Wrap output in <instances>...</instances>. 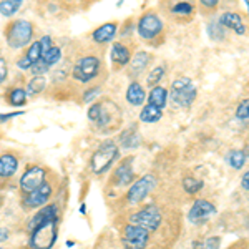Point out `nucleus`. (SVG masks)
Segmentation results:
<instances>
[{
  "mask_svg": "<svg viewBox=\"0 0 249 249\" xmlns=\"http://www.w3.org/2000/svg\"><path fill=\"white\" fill-rule=\"evenodd\" d=\"M32 249H52L58 238V208L47 204L29 221Z\"/></svg>",
  "mask_w": 249,
  "mask_h": 249,
  "instance_id": "f257e3e1",
  "label": "nucleus"
},
{
  "mask_svg": "<svg viewBox=\"0 0 249 249\" xmlns=\"http://www.w3.org/2000/svg\"><path fill=\"white\" fill-rule=\"evenodd\" d=\"M198 90H196L195 83L188 77H179L171 83V88L168 91V96L181 108H190L193 102L196 100Z\"/></svg>",
  "mask_w": 249,
  "mask_h": 249,
  "instance_id": "f03ea898",
  "label": "nucleus"
},
{
  "mask_svg": "<svg viewBox=\"0 0 249 249\" xmlns=\"http://www.w3.org/2000/svg\"><path fill=\"white\" fill-rule=\"evenodd\" d=\"M116 158H118V146L113 142L102 143L91 156V170L95 175H102L113 164Z\"/></svg>",
  "mask_w": 249,
  "mask_h": 249,
  "instance_id": "7ed1b4c3",
  "label": "nucleus"
},
{
  "mask_svg": "<svg viewBox=\"0 0 249 249\" xmlns=\"http://www.w3.org/2000/svg\"><path fill=\"white\" fill-rule=\"evenodd\" d=\"M32 37H34V27H32V23L29 20L20 18L9 27L7 43H9L10 48H22L29 45L32 42Z\"/></svg>",
  "mask_w": 249,
  "mask_h": 249,
  "instance_id": "20e7f679",
  "label": "nucleus"
},
{
  "mask_svg": "<svg viewBox=\"0 0 249 249\" xmlns=\"http://www.w3.org/2000/svg\"><path fill=\"white\" fill-rule=\"evenodd\" d=\"M130 224L143 228V230H146L148 232L155 231V230H158L160 224H161V211H160L158 206L150 204V206L133 213V214L130 216Z\"/></svg>",
  "mask_w": 249,
  "mask_h": 249,
  "instance_id": "39448f33",
  "label": "nucleus"
},
{
  "mask_svg": "<svg viewBox=\"0 0 249 249\" xmlns=\"http://www.w3.org/2000/svg\"><path fill=\"white\" fill-rule=\"evenodd\" d=\"M98 71H100V60L93 57V55H87V57L77 60L71 75H73V78L77 82L87 83L91 78H95L98 75Z\"/></svg>",
  "mask_w": 249,
  "mask_h": 249,
  "instance_id": "423d86ee",
  "label": "nucleus"
},
{
  "mask_svg": "<svg viewBox=\"0 0 249 249\" xmlns=\"http://www.w3.org/2000/svg\"><path fill=\"white\" fill-rule=\"evenodd\" d=\"M150 239V232L135 224H128L123 230L122 244L124 249H144Z\"/></svg>",
  "mask_w": 249,
  "mask_h": 249,
  "instance_id": "0eeeda50",
  "label": "nucleus"
},
{
  "mask_svg": "<svg viewBox=\"0 0 249 249\" xmlns=\"http://www.w3.org/2000/svg\"><path fill=\"white\" fill-rule=\"evenodd\" d=\"M136 32L144 40H153L163 32V22L156 14H144L142 18L138 20L136 25Z\"/></svg>",
  "mask_w": 249,
  "mask_h": 249,
  "instance_id": "6e6552de",
  "label": "nucleus"
},
{
  "mask_svg": "<svg viewBox=\"0 0 249 249\" xmlns=\"http://www.w3.org/2000/svg\"><path fill=\"white\" fill-rule=\"evenodd\" d=\"M156 186V178L153 175H144L143 178H140L138 181L131 184V188L128 190L126 199L131 204H136L140 201H143Z\"/></svg>",
  "mask_w": 249,
  "mask_h": 249,
  "instance_id": "1a4fd4ad",
  "label": "nucleus"
},
{
  "mask_svg": "<svg viewBox=\"0 0 249 249\" xmlns=\"http://www.w3.org/2000/svg\"><path fill=\"white\" fill-rule=\"evenodd\" d=\"M213 214H216V206L206 199H196L193 203L190 213H188V221L193 224L206 223Z\"/></svg>",
  "mask_w": 249,
  "mask_h": 249,
  "instance_id": "9d476101",
  "label": "nucleus"
},
{
  "mask_svg": "<svg viewBox=\"0 0 249 249\" xmlns=\"http://www.w3.org/2000/svg\"><path fill=\"white\" fill-rule=\"evenodd\" d=\"M45 170L40 166H30L29 170L22 175L20 178V188L29 195V193L35 191L38 186L45 183Z\"/></svg>",
  "mask_w": 249,
  "mask_h": 249,
  "instance_id": "9b49d317",
  "label": "nucleus"
},
{
  "mask_svg": "<svg viewBox=\"0 0 249 249\" xmlns=\"http://www.w3.org/2000/svg\"><path fill=\"white\" fill-rule=\"evenodd\" d=\"M50 196H52V186L48 183H43L42 186H38L35 191H32L27 195L25 204L29 208H40L48 201Z\"/></svg>",
  "mask_w": 249,
  "mask_h": 249,
  "instance_id": "f8f14e48",
  "label": "nucleus"
},
{
  "mask_svg": "<svg viewBox=\"0 0 249 249\" xmlns=\"http://www.w3.org/2000/svg\"><path fill=\"white\" fill-rule=\"evenodd\" d=\"M219 25L221 27H226V29L234 30L238 35H244L246 34V25L243 23V18H241L239 14L236 12H226L219 17Z\"/></svg>",
  "mask_w": 249,
  "mask_h": 249,
  "instance_id": "ddd939ff",
  "label": "nucleus"
},
{
  "mask_svg": "<svg viewBox=\"0 0 249 249\" xmlns=\"http://www.w3.org/2000/svg\"><path fill=\"white\" fill-rule=\"evenodd\" d=\"M18 170V160L12 153L0 156V178H10Z\"/></svg>",
  "mask_w": 249,
  "mask_h": 249,
  "instance_id": "4468645a",
  "label": "nucleus"
},
{
  "mask_svg": "<svg viewBox=\"0 0 249 249\" xmlns=\"http://www.w3.org/2000/svg\"><path fill=\"white\" fill-rule=\"evenodd\" d=\"M131 161H133L131 158H126L118 166V170H116L115 176H116V184H118V186H126V184H130L131 179H133V168H131Z\"/></svg>",
  "mask_w": 249,
  "mask_h": 249,
  "instance_id": "2eb2a0df",
  "label": "nucleus"
},
{
  "mask_svg": "<svg viewBox=\"0 0 249 249\" xmlns=\"http://www.w3.org/2000/svg\"><path fill=\"white\" fill-rule=\"evenodd\" d=\"M148 98V105H153L160 110H164L166 107V100H168V90L161 85L153 87L150 90V95L146 96Z\"/></svg>",
  "mask_w": 249,
  "mask_h": 249,
  "instance_id": "dca6fc26",
  "label": "nucleus"
},
{
  "mask_svg": "<svg viewBox=\"0 0 249 249\" xmlns=\"http://www.w3.org/2000/svg\"><path fill=\"white\" fill-rule=\"evenodd\" d=\"M126 100H128V103H130V105L142 107L143 102L146 100V93H144V88L140 85L138 82L130 83V87H128V90H126Z\"/></svg>",
  "mask_w": 249,
  "mask_h": 249,
  "instance_id": "f3484780",
  "label": "nucleus"
},
{
  "mask_svg": "<svg viewBox=\"0 0 249 249\" xmlns=\"http://www.w3.org/2000/svg\"><path fill=\"white\" fill-rule=\"evenodd\" d=\"M88 118L93 123H96V126H105V124L110 122V116H108L107 108L103 103H95V105H91L90 110H88Z\"/></svg>",
  "mask_w": 249,
  "mask_h": 249,
  "instance_id": "a211bd4d",
  "label": "nucleus"
},
{
  "mask_svg": "<svg viewBox=\"0 0 249 249\" xmlns=\"http://www.w3.org/2000/svg\"><path fill=\"white\" fill-rule=\"evenodd\" d=\"M116 35V23H103L93 32V40L96 43H108Z\"/></svg>",
  "mask_w": 249,
  "mask_h": 249,
  "instance_id": "6ab92c4d",
  "label": "nucleus"
},
{
  "mask_svg": "<svg viewBox=\"0 0 249 249\" xmlns=\"http://www.w3.org/2000/svg\"><path fill=\"white\" fill-rule=\"evenodd\" d=\"M130 60L131 53L128 50V47H124L123 43H113V47H111V62L120 67H124Z\"/></svg>",
  "mask_w": 249,
  "mask_h": 249,
  "instance_id": "aec40b11",
  "label": "nucleus"
},
{
  "mask_svg": "<svg viewBox=\"0 0 249 249\" xmlns=\"http://www.w3.org/2000/svg\"><path fill=\"white\" fill-rule=\"evenodd\" d=\"M248 161V153L246 150H231L230 153L226 155V163L230 164L234 170H241V168L246 164Z\"/></svg>",
  "mask_w": 249,
  "mask_h": 249,
  "instance_id": "412c9836",
  "label": "nucleus"
},
{
  "mask_svg": "<svg viewBox=\"0 0 249 249\" xmlns=\"http://www.w3.org/2000/svg\"><path fill=\"white\" fill-rule=\"evenodd\" d=\"M163 116V110H160V108H156L153 105H144L142 113H140V122L143 123H156L160 122Z\"/></svg>",
  "mask_w": 249,
  "mask_h": 249,
  "instance_id": "4be33fe9",
  "label": "nucleus"
},
{
  "mask_svg": "<svg viewBox=\"0 0 249 249\" xmlns=\"http://www.w3.org/2000/svg\"><path fill=\"white\" fill-rule=\"evenodd\" d=\"M150 55L146 53V52H138V53L133 55V58L130 60L131 62V70H133V73H142L144 68L148 67V63H150Z\"/></svg>",
  "mask_w": 249,
  "mask_h": 249,
  "instance_id": "5701e85b",
  "label": "nucleus"
},
{
  "mask_svg": "<svg viewBox=\"0 0 249 249\" xmlns=\"http://www.w3.org/2000/svg\"><path fill=\"white\" fill-rule=\"evenodd\" d=\"M22 3V0H3V2H0V14L3 17H12L20 10Z\"/></svg>",
  "mask_w": 249,
  "mask_h": 249,
  "instance_id": "b1692460",
  "label": "nucleus"
},
{
  "mask_svg": "<svg viewBox=\"0 0 249 249\" xmlns=\"http://www.w3.org/2000/svg\"><path fill=\"white\" fill-rule=\"evenodd\" d=\"M120 142L124 148L128 150H133V148H138L140 143H142V138H140L138 131H124V133L120 136Z\"/></svg>",
  "mask_w": 249,
  "mask_h": 249,
  "instance_id": "393cba45",
  "label": "nucleus"
},
{
  "mask_svg": "<svg viewBox=\"0 0 249 249\" xmlns=\"http://www.w3.org/2000/svg\"><path fill=\"white\" fill-rule=\"evenodd\" d=\"M47 87V80L43 77H34L27 83V95H38L45 90Z\"/></svg>",
  "mask_w": 249,
  "mask_h": 249,
  "instance_id": "a878e982",
  "label": "nucleus"
},
{
  "mask_svg": "<svg viewBox=\"0 0 249 249\" xmlns=\"http://www.w3.org/2000/svg\"><path fill=\"white\" fill-rule=\"evenodd\" d=\"M27 91L23 88H14L9 95V102L12 107H23L27 103Z\"/></svg>",
  "mask_w": 249,
  "mask_h": 249,
  "instance_id": "bb28decb",
  "label": "nucleus"
},
{
  "mask_svg": "<svg viewBox=\"0 0 249 249\" xmlns=\"http://www.w3.org/2000/svg\"><path fill=\"white\" fill-rule=\"evenodd\" d=\"M60 58H62V50H60L58 47H52L45 55H42V58L40 60H42L47 67H52L57 62H60Z\"/></svg>",
  "mask_w": 249,
  "mask_h": 249,
  "instance_id": "cd10ccee",
  "label": "nucleus"
},
{
  "mask_svg": "<svg viewBox=\"0 0 249 249\" xmlns=\"http://www.w3.org/2000/svg\"><path fill=\"white\" fill-rule=\"evenodd\" d=\"M203 186H204V183L201 181V179H196V178H193V176L183 179V188H184V191L190 193V195H195V193H198Z\"/></svg>",
  "mask_w": 249,
  "mask_h": 249,
  "instance_id": "c85d7f7f",
  "label": "nucleus"
},
{
  "mask_svg": "<svg viewBox=\"0 0 249 249\" xmlns=\"http://www.w3.org/2000/svg\"><path fill=\"white\" fill-rule=\"evenodd\" d=\"M164 75V65H160V67H155L153 70L150 71V75H148V85L150 87H158V83L161 82Z\"/></svg>",
  "mask_w": 249,
  "mask_h": 249,
  "instance_id": "c756f323",
  "label": "nucleus"
},
{
  "mask_svg": "<svg viewBox=\"0 0 249 249\" xmlns=\"http://www.w3.org/2000/svg\"><path fill=\"white\" fill-rule=\"evenodd\" d=\"M173 14H178V15H190L193 12V5L188 2H181V3H176L175 7L171 9Z\"/></svg>",
  "mask_w": 249,
  "mask_h": 249,
  "instance_id": "7c9ffc66",
  "label": "nucleus"
},
{
  "mask_svg": "<svg viewBox=\"0 0 249 249\" xmlns=\"http://www.w3.org/2000/svg\"><path fill=\"white\" fill-rule=\"evenodd\" d=\"M248 105H249V102L248 100H243V103H239V107H238V110H236V116H238V120H241V122H244L246 123L248 122Z\"/></svg>",
  "mask_w": 249,
  "mask_h": 249,
  "instance_id": "2f4dec72",
  "label": "nucleus"
},
{
  "mask_svg": "<svg viewBox=\"0 0 249 249\" xmlns=\"http://www.w3.org/2000/svg\"><path fill=\"white\" fill-rule=\"evenodd\" d=\"M38 43H40V53H42V55H45L47 52L50 50L52 47H53V45H52V37H50V35H45V37H42V38L38 40Z\"/></svg>",
  "mask_w": 249,
  "mask_h": 249,
  "instance_id": "473e14b6",
  "label": "nucleus"
},
{
  "mask_svg": "<svg viewBox=\"0 0 249 249\" xmlns=\"http://www.w3.org/2000/svg\"><path fill=\"white\" fill-rule=\"evenodd\" d=\"M219 244H221V239L213 236V238H208L201 244V249H219Z\"/></svg>",
  "mask_w": 249,
  "mask_h": 249,
  "instance_id": "72a5a7b5",
  "label": "nucleus"
},
{
  "mask_svg": "<svg viewBox=\"0 0 249 249\" xmlns=\"http://www.w3.org/2000/svg\"><path fill=\"white\" fill-rule=\"evenodd\" d=\"M23 111H12V113H0V123H5L7 120L10 118H17V116H22Z\"/></svg>",
  "mask_w": 249,
  "mask_h": 249,
  "instance_id": "f704fd0d",
  "label": "nucleus"
},
{
  "mask_svg": "<svg viewBox=\"0 0 249 249\" xmlns=\"http://www.w3.org/2000/svg\"><path fill=\"white\" fill-rule=\"evenodd\" d=\"M7 71H9V68H7V62L3 58H0V83L7 78Z\"/></svg>",
  "mask_w": 249,
  "mask_h": 249,
  "instance_id": "c9c22d12",
  "label": "nucleus"
},
{
  "mask_svg": "<svg viewBox=\"0 0 249 249\" xmlns=\"http://www.w3.org/2000/svg\"><path fill=\"white\" fill-rule=\"evenodd\" d=\"M98 91H100V88H91V90H88L85 96H83V102H91V100L98 95Z\"/></svg>",
  "mask_w": 249,
  "mask_h": 249,
  "instance_id": "e433bc0d",
  "label": "nucleus"
},
{
  "mask_svg": "<svg viewBox=\"0 0 249 249\" xmlns=\"http://www.w3.org/2000/svg\"><path fill=\"white\" fill-rule=\"evenodd\" d=\"M241 186H243V190H244V191H248V190H249V173H248V171L243 175V179H241Z\"/></svg>",
  "mask_w": 249,
  "mask_h": 249,
  "instance_id": "4c0bfd02",
  "label": "nucleus"
},
{
  "mask_svg": "<svg viewBox=\"0 0 249 249\" xmlns=\"http://www.w3.org/2000/svg\"><path fill=\"white\" fill-rule=\"evenodd\" d=\"M9 239V230L7 228H0V243Z\"/></svg>",
  "mask_w": 249,
  "mask_h": 249,
  "instance_id": "58836bf2",
  "label": "nucleus"
},
{
  "mask_svg": "<svg viewBox=\"0 0 249 249\" xmlns=\"http://www.w3.org/2000/svg\"><path fill=\"white\" fill-rule=\"evenodd\" d=\"M201 3H203L204 7H210V9H213V7L218 5V2H216V0H203Z\"/></svg>",
  "mask_w": 249,
  "mask_h": 249,
  "instance_id": "ea45409f",
  "label": "nucleus"
},
{
  "mask_svg": "<svg viewBox=\"0 0 249 249\" xmlns=\"http://www.w3.org/2000/svg\"><path fill=\"white\" fill-rule=\"evenodd\" d=\"M80 211H82V213H85V211H87V206H85V204H82V206H80Z\"/></svg>",
  "mask_w": 249,
  "mask_h": 249,
  "instance_id": "a19ab883",
  "label": "nucleus"
},
{
  "mask_svg": "<svg viewBox=\"0 0 249 249\" xmlns=\"http://www.w3.org/2000/svg\"><path fill=\"white\" fill-rule=\"evenodd\" d=\"M0 249H3V248H0Z\"/></svg>",
  "mask_w": 249,
  "mask_h": 249,
  "instance_id": "79ce46f5",
  "label": "nucleus"
}]
</instances>
